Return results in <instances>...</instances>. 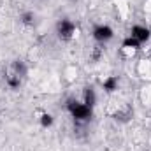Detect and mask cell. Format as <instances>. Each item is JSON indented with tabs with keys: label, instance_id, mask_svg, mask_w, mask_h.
Wrapping results in <instances>:
<instances>
[{
	"label": "cell",
	"instance_id": "1",
	"mask_svg": "<svg viewBox=\"0 0 151 151\" xmlns=\"http://www.w3.org/2000/svg\"><path fill=\"white\" fill-rule=\"evenodd\" d=\"M65 109L69 111V114L72 116V119L76 121V125H84L91 119L93 114V107H88L86 104H83L77 99H69L65 104Z\"/></svg>",
	"mask_w": 151,
	"mask_h": 151
},
{
	"label": "cell",
	"instance_id": "2",
	"mask_svg": "<svg viewBox=\"0 0 151 151\" xmlns=\"http://www.w3.org/2000/svg\"><path fill=\"white\" fill-rule=\"evenodd\" d=\"M76 23L72 19H69V18H62L58 23H56V35L60 40H63V42H69V40H72L76 35Z\"/></svg>",
	"mask_w": 151,
	"mask_h": 151
},
{
	"label": "cell",
	"instance_id": "3",
	"mask_svg": "<svg viewBox=\"0 0 151 151\" xmlns=\"http://www.w3.org/2000/svg\"><path fill=\"white\" fill-rule=\"evenodd\" d=\"M91 37L97 44H107L109 40H113L114 37V30L106 25V23H100V25H95L93 30H91Z\"/></svg>",
	"mask_w": 151,
	"mask_h": 151
},
{
	"label": "cell",
	"instance_id": "4",
	"mask_svg": "<svg viewBox=\"0 0 151 151\" xmlns=\"http://www.w3.org/2000/svg\"><path fill=\"white\" fill-rule=\"evenodd\" d=\"M139 49H141V44H139L137 40H134L132 37H127L123 40L121 47H119V55H121L125 60H132V58L137 55Z\"/></svg>",
	"mask_w": 151,
	"mask_h": 151
},
{
	"label": "cell",
	"instance_id": "5",
	"mask_svg": "<svg viewBox=\"0 0 151 151\" xmlns=\"http://www.w3.org/2000/svg\"><path fill=\"white\" fill-rule=\"evenodd\" d=\"M4 79H5V84H7V88H11V90H18V88H21V84H23V76L19 74L12 65H9L7 67V70H5V74H4Z\"/></svg>",
	"mask_w": 151,
	"mask_h": 151
},
{
	"label": "cell",
	"instance_id": "6",
	"mask_svg": "<svg viewBox=\"0 0 151 151\" xmlns=\"http://www.w3.org/2000/svg\"><path fill=\"white\" fill-rule=\"evenodd\" d=\"M128 37H132L134 40H137L141 46L142 44H146L151 37V30L148 27H144V25H134L132 28H130V34H128Z\"/></svg>",
	"mask_w": 151,
	"mask_h": 151
},
{
	"label": "cell",
	"instance_id": "7",
	"mask_svg": "<svg viewBox=\"0 0 151 151\" xmlns=\"http://www.w3.org/2000/svg\"><path fill=\"white\" fill-rule=\"evenodd\" d=\"M118 88H119V79L116 77V76H107V77H104V81H102V90L106 91V93H116L118 91Z\"/></svg>",
	"mask_w": 151,
	"mask_h": 151
},
{
	"label": "cell",
	"instance_id": "8",
	"mask_svg": "<svg viewBox=\"0 0 151 151\" xmlns=\"http://www.w3.org/2000/svg\"><path fill=\"white\" fill-rule=\"evenodd\" d=\"M81 102L86 104L88 107H95V104H97V93H95V90L93 88H84Z\"/></svg>",
	"mask_w": 151,
	"mask_h": 151
},
{
	"label": "cell",
	"instance_id": "9",
	"mask_svg": "<svg viewBox=\"0 0 151 151\" xmlns=\"http://www.w3.org/2000/svg\"><path fill=\"white\" fill-rule=\"evenodd\" d=\"M137 74L141 76V77L151 79V58L141 60V62L137 63Z\"/></svg>",
	"mask_w": 151,
	"mask_h": 151
},
{
	"label": "cell",
	"instance_id": "10",
	"mask_svg": "<svg viewBox=\"0 0 151 151\" xmlns=\"http://www.w3.org/2000/svg\"><path fill=\"white\" fill-rule=\"evenodd\" d=\"M19 21H21L25 27H34V23H35V14H34L32 11H23L21 16H19Z\"/></svg>",
	"mask_w": 151,
	"mask_h": 151
},
{
	"label": "cell",
	"instance_id": "11",
	"mask_svg": "<svg viewBox=\"0 0 151 151\" xmlns=\"http://www.w3.org/2000/svg\"><path fill=\"white\" fill-rule=\"evenodd\" d=\"M39 123H40L42 128H51L55 125V118H53V114H49V113H42L40 118H39Z\"/></svg>",
	"mask_w": 151,
	"mask_h": 151
},
{
	"label": "cell",
	"instance_id": "12",
	"mask_svg": "<svg viewBox=\"0 0 151 151\" xmlns=\"http://www.w3.org/2000/svg\"><path fill=\"white\" fill-rule=\"evenodd\" d=\"M116 2V9H118V12H119V16L125 19L127 16H128V12H130V7H128V2L127 0H114Z\"/></svg>",
	"mask_w": 151,
	"mask_h": 151
},
{
	"label": "cell",
	"instance_id": "13",
	"mask_svg": "<svg viewBox=\"0 0 151 151\" xmlns=\"http://www.w3.org/2000/svg\"><path fill=\"white\" fill-rule=\"evenodd\" d=\"M142 99H144V102H148V106H151V86L148 88V90H144Z\"/></svg>",
	"mask_w": 151,
	"mask_h": 151
},
{
	"label": "cell",
	"instance_id": "14",
	"mask_svg": "<svg viewBox=\"0 0 151 151\" xmlns=\"http://www.w3.org/2000/svg\"><path fill=\"white\" fill-rule=\"evenodd\" d=\"M144 12H146L148 16H151V0H146V2H144Z\"/></svg>",
	"mask_w": 151,
	"mask_h": 151
}]
</instances>
